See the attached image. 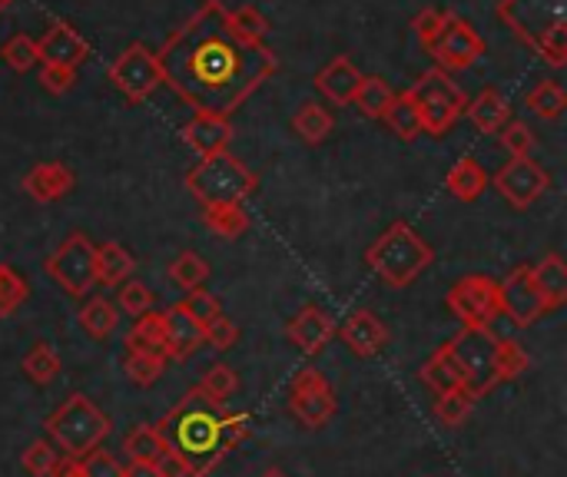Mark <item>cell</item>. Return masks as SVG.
<instances>
[{
	"label": "cell",
	"instance_id": "cell-1",
	"mask_svg": "<svg viewBox=\"0 0 567 477\" xmlns=\"http://www.w3.org/2000/svg\"><path fill=\"white\" fill-rule=\"evenodd\" d=\"M163 83H169L196 113H236L272 73L276 53L266 43L239 37L223 3L206 0L156 53Z\"/></svg>",
	"mask_w": 567,
	"mask_h": 477
},
{
	"label": "cell",
	"instance_id": "cell-2",
	"mask_svg": "<svg viewBox=\"0 0 567 477\" xmlns=\"http://www.w3.org/2000/svg\"><path fill=\"white\" fill-rule=\"evenodd\" d=\"M226 408L209 402L199 388H189L179 405L156 425L163 445L179 455L189 477H206L226 455L219 452V422Z\"/></svg>",
	"mask_w": 567,
	"mask_h": 477
},
{
	"label": "cell",
	"instance_id": "cell-3",
	"mask_svg": "<svg viewBox=\"0 0 567 477\" xmlns=\"http://www.w3.org/2000/svg\"><path fill=\"white\" fill-rule=\"evenodd\" d=\"M432 246L409 222H392L365 249V266L392 289H409L432 266Z\"/></svg>",
	"mask_w": 567,
	"mask_h": 477
},
{
	"label": "cell",
	"instance_id": "cell-4",
	"mask_svg": "<svg viewBox=\"0 0 567 477\" xmlns=\"http://www.w3.org/2000/svg\"><path fill=\"white\" fill-rule=\"evenodd\" d=\"M502 17L551 66L567 63L565 0H505Z\"/></svg>",
	"mask_w": 567,
	"mask_h": 477
},
{
	"label": "cell",
	"instance_id": "cell-5",
	"mask_svg": "<svg viewBox=\"0 0 567 477\" xmlns=\"http://www.w3.org/2000/svg\"><path fill=\"white\" fill-rule=\"evenodd\" d=\"M186 186L196 196V203H203V206H229V203L243 206L256 193L259 176L226 149V153L203 156L186 173Z\"/></svg>",
	"mask_w": 567,
	"mask_h": 477
},
{
	"label": "cell",
	"instance_id": "cell-6",
	"mask_svg": "<svg viewBox=\"0 0 567 477\" xmlns=\"http://www.w3.org/2000/svg\"><path fill=\"white\" fill-rule=\"evenodd\" d=\"M47 435L53 448L63 452V458L80 462L103 445V438L110 435V418L86 395L76 392L47 418Z\"/></svg>",
	"mask_w": 567,
	"mask_h": 477
},
{
	"label": "cell",
	"instance_id": "cell-7",
	"mask_svg": "<svg viewBox=\"0 0 567 477\" xmlns=\"http://www.w3.org/2000/svg\"><path fill=\"white\" fill-rule=\"evenodd\" d=\"M449 352L462 372L465 392L472 398H485L495 385H502L498 375V355H502V339L492 329H462L452 342Z\"/></svg>",
	"mask_w": 567,
	"mask_h": 477
},
{
	"label": "cell",
	"instance_id": "cell-8",
	"mask_svg": "<svg viewBox=\"0 0 567 477\" xmlns=\"http://www.w3.org/2000/svg\"><path fill=\"white\" fill-rule=\"evenodd\" d=\"M422 116V129L432 136H445L455 120L465 113L468 96L458 90V83L445 73V70H429L412 90H405Z\"/></svg>",
	"mask_w": 567,
	"mask_h": 477
},
{
	"label": "cell",
	"instance_id": "cell-9",
	"mask_svg": "<svg viewBox=\"0 0 567 477\" xmlns=\"http://www.w3.org/2000/svg\"><path fill=\"white\" fill-rule=\"evenodd\" d=\"M50 279L73 299H83L96 286V246L83 232H66L47 259Z\"/></svg>",
	"mask_w": 567,
	"mask_h": 477
},
{
	"label": "cell",
	"instance_id": "cell-10",
	"mask_svg": "<svg viewBox=\"0 0 567 477\" xmlns=\"http://www.w3.org/2000/svg\"><path fill=\"white\" fill-rule=\"evenodd\" d=\"M336 392L332 385L322 379L319 369H302L296 379H292V388H289V412L292 418L309 428V432H319L326 428L332 418H336Z\"/></svg>",
	"mask_w": 567,
	"mask_h": 477
},
{
	"label": "cell",
	"instance_id": "cell-11",
	"mask_svg": "<svg viewBox=\"0 0 567 477\" xmlns=\"http://www.w3.org/2000/svg\"><path fill=\"white\" fill-rule=\"evenodd\" d=\"M449 312L465 329H488L498 309V282L492 276H465L449 292Z\"/></svg>",
	"mask_w": 567,
	"mask_h": 477
},
{
	"label": "cell",
	"instance_id": "cell-12",
	"mask_svg": "<svg viewBox=\"0 0 567 477\" xmlns=\"http://www.w3.org/2000/svg\"><path fill=\"white\" fill-rule=\"evenodd\" d=\"M110 80L130 103H143L163 83V70L153 50H146L143 43H130L110 66Z\"/></svg>",
	"mask_w": 567,
	"mask_h": 477
},
{
	"label": "cell",
	"instance_id": "cell-13",
	"mask_svg": "<svg viewBox=\"0 0 567 477\" xmlns=\"http://www.w3.org/2000/svg\"><path fill=\"white\" fill-rule=\"evenodd\" d=\"M425 46L442 70H468L485 53V40L478 37V30L455 13L445 20V27Z\"/></svg>",
	"mask_w": 567,
	"mask_h": 477
},
{
	"label": "cell",
	"instance_id": "cell-14",
	"mask_svg": "<svg viewBox=\"0 0 567 477\" xmlns=\"http://www.w3.org/2000/svg\"><path fill=\"white\" fill-rule=\"evenodd\" d=\"M498 309H502L518 329H532V325L548 312L542 292L535 289L532 266H518L515 272H508V276L498 282Z\"/></svg>",
	"mask_w": 567,
	"mask_h": 477
},
{
	"label": "cell",
	"instance_id": "cell-15",
	"mask_svg": "<svg viewBox=\"0 0 567 477\" xmlns=\"http://www.w3.org/2000/svg\"><path fill=\"white\" fill-rule=\"evenodd\" d=\"M495 189L508 199V206H515V209H528V206H535L542 196H545V189H548V173L532 159V156H525V159H512V163H505L498 173H495Z\"/></svg>",
	"mask_w": 567,
	"mask_h": 477
},
{
	"label": "cell",
	"instance_id": "cell-16",
	"mask_svg": "<svg viewBox=\"0 0 567 477\" xmlns=\"http://www.w3.org/2000/svg\"><path fill=\"white\" fill-rule=\"evenodd\" d=\"M163 329H166V362H186L206 345V329L186 312L183 302L169 305L163 312Z\"/></svg>",
	"mask_w": 567,
	"mask_h": 477
},
{
	"label": "cell",
	"instance_id": "cell-17",
	"mask_svg": "<svg viewBox=\"0 0 567 477\" xmlns=\"http://www.w3.org/2000/svg\"><path fill=\"white\" fill-rule=\"evenodd\" d=\"M90 56V43L70 27V23H53L40 40H37V63L50 66H73Z\"/></svg>",
	"mask_w": 567,
	"mask_h": 477
},
{
	"label": "cell",
	"instance_id": "cell-18",
	"mask_svg": "<svg viewBox=\"0 0 567 477\" xmlns=\"http://www.w3.org/2000/svg\"><path fill=\"white\" fill-rule=\"evenodd\" d=\"M342 342H346V349L355 355V359H375L379 352H385V345H389V329H385V322L375 315V312H369V309H355L349 319H346V325H342Z\"/></svg>",
	"mask_w": 567,
	"mask_h": 477
},
{
	"label": "cell",
	"instance_id": "cell-19",
	"mask_svg": "<svg viewBox=\"0 0 567 477\" xmlns=\"http://www.w3.org/2000/svg\"><path fill=\"white\" fill-rule=\"evenodd\" d=\"M286 335H289V342H292L302 355H319V352L332 342L336 322H332L329 312H322L319 305H306V309L296 312V319L289 322Z\"/></svg>",
	"mask_w": 567,
	"mask_h": 477
},
{
	"label": "cell",
	"instance_id": "cell-20",
	"mask_svg": "<svg viewBox=\"0 0 567 477\" xmlns=\"http://www.w3.org/2000/svg\"><path fill=\"white\" fill-rule=\"evenodd\" d=\"M183 139H186L199 156L226 153L229 143H233V123H229V116L196 113V116L183 126Z\"/></svg>",
	"mask_w": 567,
	"mask_h": 477
},
{
	"label": "cell",
	"instance_id": "cell-21",
	"mask_svg": "<svg viewBox=\"0 0 567 477\" xmlns=\"http://www.w3.org/2000/svg\"><path fill=\"white\" fill-rule=\"evenodd\" d=\"M362 73L349 56H336L319 76H316V90L332 103V106H349L359 93Z\"/></svg>",
	"mask_w": 567,
	"mask_h": 477
},
{
	"label": "cell",
	"instance_id": "cell-22",
	"mask_svg": "<svg viewBox=\"0 0 567 477\" xmlns=\"http://www.w3.org/2000/svg\"><path fill=\"white\" fill-rule=\"evenodd\" d=\"M73 186H76V176H73V169L63 166V163H40V166H33V169L23 176V189H27V196L37 199V203H56V199H63Z\"/></svg>",
	"mask_w": 567,
	"mask_h": 477
},
{
	"label": "cell",
	"instance_id": "cell-23",
	"mask_svg": "<svg viewBox=\"0 0 567 477\" xmlns=\"http://www.w3.org/2000/svg\"><path fill=\"white\" fill-rule=\"evenodd\" d=\"M532 279L535 289L545 299V309H561L567 302V266L558 252H548L538 266H532Z\"/></svg>",
	"mask_w": 567,
	"mask_h": 477
},
{
	"label": "cell",
	"instance_id": "cell-24",
	"mask_svg": "<svg viewBox=\"0 0 567 477\" xmlns=\"http://www.w3.org/2000/svg\"><path fill=\"white\" fill-rule=\"evenodd\" d=\"M465 113L472 116V123L482 133H502V126L512 120V106H508L505 93L495 90V86H485L475 100H468Z\"/></svg>",
	"mask_w": 567,
	"mask_h": 477
},
{
	"label": "cell",
	"instance_id": "cell-25",
	"mask_svg": "<svg viewBox=\"0 0 567 477\" xmlns=\"http://www.w3.org/2000/svg\"><path fill=\"white\" fill-rule=\"evenodd\" d=\"M133 269H136V259L130 256L126 246H120V242L96 246V282H103V286H123V282H130Z\"/></svg>",
	"mask_w": 567,
	"mask_h": 477
},
{
	"label": "cell",
	"instance_id": "cell-26",
	"mask_svg": "<svg viewBox=\"0 0 567 477\" xmlns=\"http://www.w3.org/2000/svg\"><path fill=\"white\" fill-rule=\"evenodd\" d=\"M126 352H150L166 359V329H163V312H143L133 329L126 332Z\"/></svg>",
	"mask_w": 567,
	"mask_h": 477
},
{
	"label": "cell",
	"instance_id": "cell-27",
	"mask_svg": "<svg viewBox=\"0 0 567 477\" xmlns=\"http://www.w3.org/2000/svg\"><path fill=\"white\" fill-rule=\"evenodd\" d=\"M445 186H449V193H452L455 199L475 203V199L488 189V176H485V169H482L472 156H462V159L452 166Z\"/></svg>",
	"mask_w": 567,
	"mask_h": 477
},
{
	"label": "cell",
	"instance_id": "cell-28",
	"mask_svg": "<svg viewBox=\"0 0 567 477\" xmlns=\"http://www.w3.org/2000/svg\"><path fill=\"white\" fill-rule=\"evenodd\" d=\"M422 382H425L435 395H449V392L465 388L462 372H458V365H455V359H452L449 345H442V349H439V352L422 365Z\"/></svg>",
	"mask_w": 567,
	"mask_h": 477
},
{
	"label": "cell",
	"instance_id": "cell-29",
	"mask_svg": "<svg viewBox=\"0 0 567 477\" xmlns=\"http://www.w3.org/2000/svg\"><path fill=\"white\" fill-rule=\"evenodd\" d=\"M382 120H385V126H389L399 139H405V143H412V139H419V136L425 133V129H422V116H419V110H415V103H412L409 93H395L392 103L385 106Z\"/></svg>",
	"mask_w": 567,
	"mask_h": 477
},
{
	"label": "cell",
	"instance_id": "cell-30",
	"mask_svg": "<svg viewBox=\"0 0 567 477\" xmlns=\"http://www.w3.org/2000/svg\"><path fill=\"white\" fill-rule=\"evenodd\" d=\"M292 129L306 139V143H322V139H329L332 136V129H336V120H332V113L326 110V106H319V103H302L299 110H296V116H292Z\"/></svg>",
	"mask_w": 567,
	"mask_h": 477
},
{
	"label": "cell",
	"instance_id": "cell-31",
	"mask_svg": "<svg viewBox=\"0 0 567 477\" xmlns=\"http://www.w3.org/2000/svg\"><path fill=\"white\" fill-rule=\"evenodd\" d=\"M203 219L209 226V232H216L219 239H239L249 229V212L236 203L229 206H203Z\"/></svg>",
	"mask_w": 567,
	"mask_h": 477
},
{
	"label": "cell",
	"instance_id": "cell-32",
	"mask_svg": "<svg viewBox=\"0 0 567 477\" xmlns=\"http://www.w3.org/2000/svg\"><path fill=\"white\" fill-rule=\"evenodd\" d=\"M123 452L130 455V462H146V465H156L166 452L156 425H136L126 438H123Z\"/></svg>",
	"mask_w": 567,
	"mask_h": 477
},
{
	"label": "cell",
	"instance_id": "cell-33",
	"mask_svg": "<svg viewBox=\"0 0 567 477\" xmlns=\"http://www.w3.org/2000/svg\"><path fill=\"white\" fill-rule=\"evenodd\" d=\"M23 375L33 382V385H50L56 375H60V355L53 352L50 342H37L27 355H23Z\"/></svg>",
	"mask_w": 567,
	"mask_h": 477
},
{
	"label": "cell",
	"instance_id": "cell-34",
	"mask_svg": "<svg viewBox=\"0 0 567 477\" xmlns=\"http://www.w3.org/2000/svg\"><path fill=\"white\" fill-rule=\"evenodd\" d=\"M392 96H395V90L389 86V80H382V76H362L359 93H355L352 103H355L365 116L382 120V113H385V106L392 103Z\"/></svg>",
	"mask_w": 567,
	"mask_h": 477
},
{
	"label": "cell",
	"instance_id": "cell-35",
	"mask_svg": "<svg viewBox=\"0 0 567 477\" xmlns=\"http://www.w3.org/2000/svg\"><path fill=\"white\" fill-rule=\"evenodd\" d=\"M123 372L133 385L140 388H150L163 379L166 372V359L163 355H150V352H126L123 359Z\"/></svg>",
	"mask_w": 567,
	"mask_h": 477
},
{
	"label": "cell",
	"instance_id": "cell-36",
	"mask_svg": "<svg viewBox=\"0 0 567 477\" xmlns=\"http://www.w3.org/2000/svg\"><path fill=\"white\" fill-rule=\"evenodd\" d=\"M80 325L90 339H110L116 329V309L106 299H90L80 309Z\"/></svg>",
	"mask_w": 567,
	"mask_h": 477
},
{
	"label": "cell",
	"instance_id": "cell-37",
	"mask_svg": "<svg viewBox=\"0 0 567 477\" xmlns=\"http://www.w3.org/2000/svg\"><path fill=\"white\" fill-rule=\"evenodd\" d=\"M475 405H478V398H472L465 388H458V392L439 395V402H435V418H439L445 428H462V425L468 422V415L475 412Z\"/></svg>",
	"mask_w": 567,
	"mask_h": 477
},
{
	"label": "cell",
	"instance_id": "cell-38",
	"mask_svg": "<svg viewBox=\"0 0 567 477\" xmlns=\"http://www.w3.org/2000/svg\"><path fill=\"white\" fill-rule=\"evenodd\" d=\"M525 106H528L535 116H542V120H558V116L565 113L567 96L555 80H545V83H538V86L528 93V103H525Z\"/></svg>",
	"mask_w": 567,
	"mask_h": 477
},
{
	"label": "cell",
	"instance_id": "cell-39",
	"mask_svg": "<svg viewBox=\"0 0 567 477\" xmlns=\"http://www.w3.org/2000/svg\"><path fill=\"white\" fill-rule=\"evenodd\" d=\"M169 279H173L179 289L193 292V289H199V286L209 279V266H206V259L196 256V252H179V256L173 259V266H169Z\"/></svg>",
	"mask_w": 567,
	"mask_h": 477
},
{
	"label": "cell",
	"instance_id": "cell-40",
	"mask_svg": "<svg viewBox=\"0 0 567 477\" xmlns=\"http://www.w3.org/2000/svg\"><path fill=\"white\" fill-rule=\"evenodd\" d=\"M209 402H216V405H223L226 408V402L236 395V388H239V379H236V372L229 369V365H213L206 375H203V382L196 385Z\"/></svg>",
	"mask_w": 567,
	"mask_h": 477
},
{
	"label": "cell",
	"instance_id": "cell-41",
	"mask_svg": "<svg viewBox=\"0 0 567 477\" xmlns=\"http://www.w3.org/2000/svg\"><path fill=\"white\" fill-rule=\"evenodd\" d=\"M30 295V286L27 279L10 269V266H0V319H10Z\"/></svg>",
	"mask_w": 567,
	"mask_h": 477
},
{
	"label": "cell",
	"instance_id": "cell-42",
	"mask_svg": "<svg viewBox=\"0 0 567 477\" xmlns=\"http://www.w3.org/2000/svg\"><path fill=\"white\" fill-rule=\"evenodd\" d=\"M20 468L30 477H53V471L60 468V452L50 442H33L20 455Z\"/></svg>",
	"mask_w": 567,
	"mask_h": 477
},
{
	"label": "cell",
	"instance_id": "cell-43",
	"mask_svg": "<svg viewBox=\"0 0 567 477\" xmlns=\"http://www.w3.org/2000/svg\"><path fill=\"white\" fill-rule=\"evenodd\" d=\"M0 56L10 70L17 73H27L37 66V40H30L27 33H13L10 40H3L0 46Z\"/></svg>",
	"mask_w": 567,
	"mask_h": 477
},
{
	"label": "cell",
	"instance_id": "cell-44",
	"mask_svg": "<svg viewBox=\"0 0 567 477\" xmlns=\"http://www.w3.org/2000/svg\"><path fill=\"white\" fill-rule=\"evenodd\" d=\"M229 13V23L239 37L252 40V43H266V33H269V20L256 10V7H236V10H226Z\"/></svg>",
	"mask_w": 567,
	"mask_h": 477
},
{
	"label": "cell",
	"instance_id": "cell-45",
	"mask_svg": "<svg viewBox=\"0 0 567 477\" xmlns=\"http://www.w3.org/2000/svg\"><path fill=\"white\" fill-rule=\"evenodd\" d=\"M502 146L512 153V159H525V156H532V149H535V133H532V126L528 123H522V120H508L505 126H502Z\"/></svg>",
	"mask_w": 567,
	"mask_h": 477
},
{
	"label": "cell",
	"instance_id": "cell-46",
	"mask_svg": "<svg viewBox=\"0 0 567 477\" xmlns=\"http://www.w3.org/2000/svg\"><path fill=\"white\" fill-rule=\"evenodd\" d=\"M528 365H532V359L522 349V342L502 339V355H498V375H502V382H515L518 375L528 372Z\"/></svg>",
	"mask_w": 567,
	"mask_h": 477
},
{
	"label": "cell",
	"instance_id": "cell-47",
	"mask_svg": "<svg viewBox=\"0 0 567 477\" xmlns=\"http://www.w3.org/2000/svg\"><path fill=\"white\" fill-rule=\"evenodd\" d=\"M252 432V418L246 412H233V415H223L219 422V452L229 455L233 448L243 445V438Z\"/></svg>",
	"mask_w": 567,
	"mask_h": 477
},
{
	"label": "cell",
	"instance_id": "cell-48",
	"mask_svg": "<svg viewBox=\"0 0 567 477\" xmlns=\"http://www.w3.org/2000/svg\"><path fill=\"white\" fill-rule=\"evenodd\" d=\"M183 305H186V312L206 329L216 315H223V305L216 302V295L213 292H206L203 286L199 289H193V292H186V299H183Z\"/></svg>",
	"mask_w": 567,
	"mask_h": 477
},
{
	"label": "cell",
	"instance_id": "cell-49",
	"mask_svg": "<svg viewBox=\"0 0 567 477\" xmlns=\"http://www.w3.org/2000/svg\"><path fill=\"white\" fill-rule=\"evenodd\" d=\"M120 309L126 312V315H133V319H140L143 312H150L153 309V292L143 286V282H123L120 286Z\"/></svg>",
	"mask_w": 567,
	"mask_h": 477
},
{
	"label": "cell",
	"instance_id": "cell-50",
	"mask_svg": "<svg viewBox=\"0 0 567 477\" xmlns=\"http://www.w3.org/2000/svg\"><path fill=\"white\" fill-rule=\"evenodd\" d=\"M236 342H239V325H236L229 315H216V319L206 325V345H209V349L229 352Z\"/></svg>",
	"mask_w": 567,
	"mask_h": 477
},
{
	"label": "cell",
	"instance_id": "cell-51",
	"mask_svg": "<svg viewBox=\"0 0 567 477\" xmlns=\"http://www.w3.org/2000/svg\"><path fill=\"white\" fill-rule=\"evenodd\" d=\"M80 465V475L83 477H123V465L110 455V452H90L86 458L76 462Z\"/></svg>",
	"mask_w": 567,
	"mask_h": 477
},
{
	"label": "cell",
	"instance_id": "cell-52",
	"mask_svg": "<svg viewBox=\"0 0 567 477\" xmlns=\"http://www.w3.org/2000/svg\"><path fill=\"white\" fill-rule=\"evenodd\" d=\"M452 17V10H442V7H425V10H419L415 13V20H412V27H415V33L422 37V43H429V40H435V33L445 27V20Z\"/></svg>",
	"mask_w": 567,
	"mask_h": 477
},
{
	"label": "cell",
	"instance_id": "cell-53",
	"mask_svg": "<svg viewBox=\"0 0 567 477\" xmlns=\"http://www.w3.org/2000/svg\"><path fill=\"white\" fill-rule=\"evenodd\" d=\"M40 83L50 90V93H66V90H73V83H76V70L73 66H40Z\"/></svg>",
	"mask_w": 567,
	"mask_h": 477
},
{
	"label": "cell",
	"instance_id": "cell-54",
	"mask_svg": "<svg viewBox=\"0 0 567 477\" xmlns=\"http://www.w3.org/2000/svg\"><path fill=\"white\" fill-rule=\"evenodd\" d=\"M156 471H159V477H189L186 462H183L179 455H173L169 448H166V452H163V458L156 462Z\"/></svg>",
	"mask_w": 567,
	"mask_h": 477
},
{
	"label": "cell",
	"instance_id": "cell-55",
	"mask_svg": "<svg viewBox=\"0 0 567 477\" xmlns=\"http://www.w3.org/2000/svg\"><path fill=\"white\" fill-rule=\"evenodd\" d=\"M123 477H159L156 465H146V462H130L123 468Z\"/></svg>",
	"mask_w": 567,
	"mask_h": 477
},
{
	"label": "cell",
	"instance_id": "cell-56",
	"mask_svg": "<svg viewBox=\"0 0 567 477\" xmlns=\"http://www.w3.org/2000/svg\"><path fill=\"white\" fill-rule=\"evenodd\" d=\"M53 477H83V475H80V465L66 458V462H60V468L53 471Z\"/></svg>",
	"mask_w": 567,
	"mask_h": 477
},
{
	"label": "cell",
	"instance_id": "cell-57",
	"mask_svg": "<svg viewBox=\"0 0 567 477\" xmlns=\"http://www.w3.org/2000/svg\"><path fill=\"white\" fill-rule=\"evenodd\" d=\"M262 477H289V475H286V471H279V468H269Z\"/></svg>",
	"mask_w": 567,
	"mask_h": 477
},
{
	"label": "cell",
	"instance_id": "cell-58",
	"mask_svg": "<svg viewBox=\"0 0 567 477\" xmlns=\"http://www.w3.org/2000/svg\"><path fill=\"white\" fill-rule=\"evenodd\" d=\"M3 7H7V0H0V10H3Z\"/></svg>",
	"mask_w": 567,
	"mask_h": 477
}]
</instances>
